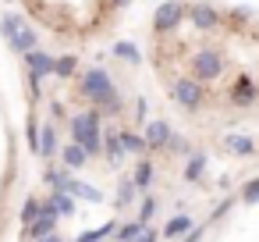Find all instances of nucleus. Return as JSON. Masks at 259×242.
Listing matches in <instances>:
<instances>
[{
  "instance_id": "1",
  "label": "nucleus",
  "mask_w": 259,
  "mask_h": 242,
  "mask_svg": "<svg viewBox=\"0 0 259 242\" xmlns=\"http://www.w3.org/2000/svg\"><path fill=\"white\" fill-rule=\"evenodd\" d=\"M188 68H192V79H195V82H202V86L220 82V79L227 75V54H224L220 47L195 50V54H192V61H188Z\"/></svg>"
},
{
  "instance_id": "2",
  "label": "nucleus",
  "mask_w": 259,
  "mask_h": 242,
  "mask_svg": "<svg viewBox=\"0 0 259 242\" xmlns=\"http://www.w3.org/2000/svg\"><path fill=\"white\" fill-rule=\"evenodd\" d=\"M82 93H85L93 103H103L110 114H117V111H121L117 89H114V82H110V75H107L103 68H89V72L82 75Z\"/></svg>"
},
{
  "instance_id": "3",
  "label": "nucleus",
  "mask_w": 259,
  "mask_h": 242,
  "mask_svg": "<svg viewBox=\"0 0 259 242\" xmlns=\"http://www.w3.org/2000/svg\"><path fill=\"white\" fill-rule=\"evenodd\" d=\"M71 135H75V143H78L89 157H93V153H103V139H100V114H96V111L71 118Z\"/></svg>"
},
{
  "instance_id": "4",
  "label": "nucleus",
  "mask_w": 259,
  "mask_h": 242,
  "mask_svg": "<svg viewBox=\"0 0 259 242\" xmlns=\"http://www.w3.org/2000/svg\"><path fill=\"white\" fill-rule=\"evenodd\" d=\"M181 18H185V4H181V0H167V4L156 8L153 25H156V32H174L181 25Z\"/></svg>"
},
{
  "instance_id": "5",
  "label": "nucleus",
  "mask_w": 259,
  "mask_h": 242,
  "mask_svg": "<svg viewBox=\"0 0 259 242\" xmlns=\"http://www.w3.org/2000/svg\"><path fill=\"white\" fill-rule=\"evenodd\" d=\"M202 96H206V86L195 82V79H181V82L174 86V100H178L185 111H199Z\"/></svg>"
},
{
  "instance_id": "6",
  "label": "nucleus",
  "mask_w": 259,
  "mask_h": 242,
  "mask_svg": "<svg viewBox=\"0 0 259 242\" xmlns=\"http://www.w3.org/2000/svg\"><path fill=\"white\" fill-rule=\"evenodd\" d=\"M188 18H192V29H199V32H209V29H217V25L224 22L213 4H192Z\"/></svg>"
},
{
  "instance_id": "7",
  "label": "nucleus",
  "mask_w": 259,
  "mask_h": 242,
  "mask_svg": "<svg viewBox=\"0 0 259 242\" xmlns=\"http://www.w3.org/2000/svg\"><path fill=\"white\" fill-rule=\"evenodd\" d=\"M25 64H29V72H32V93H39V79L43 75H50V72H57V61H50L47 54H25Z\"/></svg>"
},
{
  "instance_id": "8",
  "label": "nucleus",
  "mask_w": 259,
  "mask_h": 242,
  "mask_svg": "<svg viewBox=\"0 0 259 242\" xmlns=\"http://www.w3.org/2000/svg\"><path fill=\"white\" fill-rule=\"evenodd\" d=\"M224 146H227L234 157H252V153H255V139H252V135H238V132L224 135Z\"/></svg>"
},
{
  "instance_id": "9",
  "label": "nucleus",
  "mask_w": 259,
  "mask_h": 242,
  "mask_svg": "<svg viewBox=\"0 0 259 242\" xmlns=\"http://www.w3.org/2000/svg\"><path fill=\"white\" fill-rule=\"evenodd\" d=\"M170 128H167V121H153L149 125V132H146V143H149V150H163V146H170Z\"/></svg>"
},
{
  "instance_id": "10",
  "label": "nucleus",
  "mask_w": 259,
  "mask_h": 242,
  "mask_svg": "<svg viewBox=\"0 0 259 242\" xmlns=\"http://www.w3.org/2000/svg\"><path fill=\"white\" fill-rule=\"evenodd\" d=\"M64 192H71L75 199H85V203H100V199H103L100 189H93V185H85V182H78V178H68V189H64Z\"/></svg>"
},
{
  "instance_id": "11",
  "label": "nucleus",
  "mask_w": 259,
  "mask_h": 242,
  "mask_svg": "<svg viewBox=\"0 0 259 242\" xmlns=\"http://www.w3.org/2000/svg\"><path fill=\"white\" fill-rule=\"evenodd\" d=\"M57 231V214H43L36 224H29V235L32 238H47V235H54Z\"/></svg>"
},
{
  "instance_id": "12",
  "label": "nucleus",
  "mask_w": 259,
  "mask_h": 242,
  "mask_svg": "<svg viewBox=\"0 0 259 242\" xmlns=\"http://www.w3.org/2000/svg\"><path fill=\"white\" fill-rule=\"evenodd\" d=\"M195 224H192V217H185V214H178V217H170L167 224H163V238H178V235H185V231H192Z\"/></svg>"
},
{
  "instance_id": "13",
  "label": "nucleus",
  "mask_w": 259,
  "mask_h": 242,
  "mask_svg": "<svg viewBox=\"0 0 259 242\" xmlns=\"http://www.w3.org/2000/svg\"><path fill=\"white\" fill-rule=\"evenodd\" d=\"M117 228H121L117 221H107V224H100V228H93V231H82V235H78V242H103V238H110Z\"/></svg>"
},
{
  "instance_id": "14",
  "label": "nucleus",
  "mask_w": 259,
  "mask_h": 242,
  "mask_svg": "<svg viewBox=\"0 0 259 242\" xmlns=\"http://www.w3.org/2000/svg\"><path fill=\"white\" fill-rule=\"evenodd\" d=\"M50 206L68 217V214H75V196H71V192H54V196H50Z\"/></svg>"
},
{
  "instance_id": "15",
  "label": "nucleus",
  "mask_w": 259,
  "mask_h": 242,
  "mask_svg": "<svg viewBox=\"0 0 259 242\" xmlns=\"http://www.w3.org/2000/svg\"><path fill=\"white\" fill-rule=\"evenodd\" d=\"M39 217H43V203H39V199H25V203H22V224L29 228V224H36Z\"/></svg>"
},
{
  "instance_id": "16",
  "label": "nucleus",
  "mask_w": 259,
  "mask_h": 242,
  "mask_svg": "<svg viewBox=\"0 0 259 242\" xmlns=\"http://www.w3.org/2000/svg\"><path fill=\"white\" fill-rule=\"evenodd\" d=\"M121 146H124V153H142V150H149L146 135H132V132H121Z\"/></svg>"
},
{
  "instance_id": "17",
  "label": "nucleus",
  "mask_w": 259,
  "mask_h": 242,
  "mask_svg": "<svg viewBox=\"0 0 259 242\" xmlns=\"http://www.w3.org/2000/svg\"><path fill=\"white\" fill-rule=\"evenodd\" d=\"M132 182H135V189H149V182H153V164H149V160H139Z\"/></svg>"
},
{
  "instance_id": "18",
  "label": "nucleus",
  "mask_w": 259,
  "mask_h": 242,
  "mask_svg": "<svg viewBox=\"0 0 259 242\" xmlns=\"http://www.w3.org/2000/svg\"><path fill=\"white\" fill-rule=\"evenodd\" d=\"M103 153L117 164L121 160V153H124V146H121V135H114V132H107V139H103Z\"/></svg>"
},
{
  "instance_id": "19",
  "label": "nucleus",
  "mask_w": 259,
  "mask_h": 242,
  "mask_svg": "<svg viewBox=\"0 0 259 242\" xmlns=\"http://www.w3.org/2000/svg\"><path fill=\"white\" fill-rule=\"evenodd\" d=\"M85 157H89V153H85L78 143H75V146H64V164H68L71 171H75V167H82V164H85Z\"/></svg>"
},
{
  "instance_id": "20",
  "label": "nucleus",
  "mask_w": 259,
  "mask_h": 242,
  "mask_svg": "<svg viewBox=\"0 0 259 242\" xmlns=\"http://www.w3.org/2000/svg\"><path fill=\"white\" fill-rule=\"evenodd\" d=\"M54 150H57V132H54V128L47 125V128L39 132V153H43V157H50Z\"/></svg>"
},
{
  "instance_id": "21",
  "label": "nucleus",
  "mask_w": 259,
  "mask_h": 242,
  "mask_svg": "<svg viewBox=\"0 0 259 242\" xmlns=\"http://www.w3.org/2000/svg\"><path fill=\"white\" fill-rule=\"evenodd\" d=\"M202 167H206V157L195 153V157L185 164V178H188V182H199V178H202Z\"/></svg>"
},
{
  "instance_id": "22",
  "label": "nucleus",
  "mask_w": 259,
  "mask_h": 242,
  "mask_svg": "<svg viewBox=\"0 0 259 242\" xmlns=\"http://www.w3.org/2000/svg\"><path fill=\"white\" fill-rule=\"evenodd\" d=\"M142 228H146L142 221H132V224H121V228H117V242H135V238L142 235Z\"/></svg>"
},
{
  "instance_id": "23",
  "label": "nucleus",
  "mask_w": 259,
  "mask_h": 242,
  "mask_svg": "<svg viewBox=\"0 0 259 242\" xmlns=\"http://www.w3.org/2000/svg\"><path fill=\"white\" fill-rule=\"evenodd\" d=\"M11 47H15V50H22V54H32V47H36V36L22 29V32L15 36V43H11Z\"/></svg>"
},
{
  "instance_id": "24",
  "label": "nucleus",
  "mask_w": 259,
  "mask_h": 242,
  "mask_svg": "<svg viewBox=\"0 0 259 242\" xmlns=\"http://www.w3.org/2000/svg\"><path fill=\"white\" fill-rule=\"evenodd\" d=\"M0 29H4V36H8V43H15V36L22 32V22H18L15 15H8L4 22H0Z\"/></svg>"
},
{
  "instance_id": "25",
  "label": "nucleus",
  "mask_w": 259,
  "mask_h": 242,
  "mask_svg": "<svg viewBox=\"0 0 259 242\" xmlns=\"http://www.w3.org/2000/svg\"><path fill=\"white\" fill-rule=\"evenodd\" d=\"M132 196H135V182L124 178L121 182V192H117V206H132Z\"/></svg>"
},
{
  "instance_id": "26",
  "label": "nucleus",
  "mask_w": 259,
  "mask_h": 242,
  "mask_svg": "<svg viewBox=\"0 0 259 242\" xmlns=\"http://www.w3.org/2000/svg\"><path fill=\"white\" fill-rule=\"evenodd\" d=\"M114 54L124 57V61H139V47L135 43H114Z\"/></svg>"
},
{
  "instance_id": "27",
  "label": "nucleus",
  "mask_w": 259,
  "mask_h": 242,
  "mask_svg": "<svg viewBox=\"0 0 259 242\" xmlns=\"http://www.w3.org/2000/svg\"><path fill=\"white\" fill-rule=\"evenodd\" d=\"M75 68H78V57H71V54H68V57H61V61H57V75H71V72H75Z\"/></svg>"
},
{
  "instance_id": "28",
  "label": "nucleus",
  "mask_w": 259,
  "mask_h": 242,
  "mask_svg": "<svg viewBox=\"0 0 259 242\" xmlns=\"http://www.w3.org/2000/svg\"><path fill=\"white\" fill-rule=\"evenodd\" d=\"M153 214H156V199H142V210H139V221L146 224V221H149Z\"/></svg>"
},
{
  "instance_id": "29",
  "label": "nucleus",
  "mask_w": 259,
  "mask_h": 242,
  "mask_svg": "<svg viewBox=\"0 0 259 242\" xmlns=\"http://www.w3.org/2000/svg\"><path fill=\"white\" fill-rule=\"evenodd\" d=\"M255 199H259V178L245 185V203H255Z\"/></svg>"
},
{
  "instance_id": "30",
  "label": "nucleus",
  "mask_w": 259,
  "mask_h": 242,
  "mask_svg": "<svg viewBox=\"0 0 259 242\" xmlns=\"http://www.w3.org/2000/svg\"><path fill=\"white\" fill-rule=\"evenodd\" d=\"M160 235H163V231H153V228H142V235H139L135 242H156Z\"/></svg>"
},
{
  "instance_id": "31",
  "label": "nucleus",
  "mask_w": 259,
  "mask_h": 242,
  "mask_svg": "<svg viewBox=\"0 0 259 242\" xmlns=\"http://www.w3.org/2000/svg\"><path fill=\"white\" fill-rule=\"evenodd\" d=\"M185 242H202V228H192V235H188Z\"/></svg>"
},
{
  "instance_id": "32",
  "label": "nucleus",
  "mask_w": 259,
  "mask_h": 242,
  "mask_svg": "<svg viewBox=\"0 0 259 242\" xmlns=\"http://www.w3.org/2000/svg\"><path fill=\"white\" fill-rule=\"evenodd\" d=\"M36 242H61L57 235H47V238H36Z\"/></svg>"
},
{
  "instance_id": "33",
  "label": "nucleus",
  "mask_w": 259,
  "mask_h": 242,
  "mask_svg": "<svg viewBox=\"0 0 259 242\" xmlns=\"http://www.w3.org/2000/svg\"><path fill=\"white\" fill-rule=\"evenodd\" d=\"M114 4H117V8H124V4H128V0H114Z\"/></svg>"
}]
</instances>
